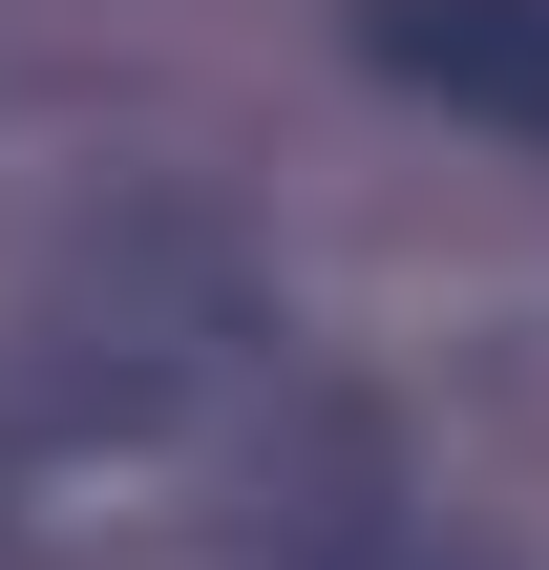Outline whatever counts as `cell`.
Returning a JSON list of instances; mask_svg holds the SVG:
<instances>
[{"label": "cell", "mask_w": 549, "mask_h": 570, "mask_svg": "<svg viewBox=\"0 0 549 570\" xmlns=\"http://www.w3.org/2000/svg\"><path fill=\"white\" fill-rule=\"evenodd\" d=\"M360 63L402 106H465V127L549 148V0H360Z\"/></svg>", "instance_id": "6da1fadb"}]
</instances>
